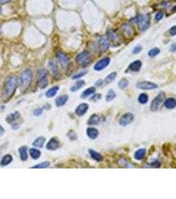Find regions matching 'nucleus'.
<instances>
[{
  "label": "nucleus",
  "mask_w": 176,
  "mask_h": 199,
  "mask_svg": "<svg viewBox=\"0 0 176 199\" xmlns=\"http://www.w3.org/2000/svg\"><path fill=\"white\" fill-rule=\"evenodd\" d=\"M17 87V79L15 76H9L5 80L3 88L2 98L4 102H7L14 96Z\"/></svg>",
  "instance_id": "nucleus-1"
},
{
  "label": "nucleus",
  "mask_w": 176,
  "mask_h": 199,
  "mask_svg": "<svg viewBox=\"0 0 176 199\" xmlns=\"http://www.w3.org/2000/svg\"><path fill=\"white\" fill-rule=\"evenodd\" d=\"M37 84L41 89L47 88L49 84V79H48L47 71L44 68L39 69L36 74Z\"/></svg>",
  "instance_id": "nucleus-2"
},
{
  "label": "nucleus",
  "mask_w": 176,
  "mask_h": 199,
  "mask_svg": "<svg viewBox=\"0 0 176 199\" xmlns=\"http://www.w3.org/2000/svg\"><path fill=\"white\" fill-rule=\"evenodd\" d=\"M92 58L91 54L88 51H83L79 53L76 57V63L81 66L86 67L89 65L91 62H92Z\"/></svg>",
  "instance_id": "nucleus-3"
},
{
  "label": "nucleus",
  "mask_w": 176,
  "mask_h": 199,
  "mask_svg": "<svg viewBox=\"0 0 176 199\" xmlns=\"http://www.w3.org/2000/svg\"><path fill=\"white\" fill-rule=\"evenodd\" d=\"M32 79H33V72L30 69H26L21 73L20 77L21 84L25 89H26L30 86Z\"/></svg>",
  "instance_id": "nucleus-4"
},
{
  "label": "nucleus",
  "mask_w": 176,
  "mask_h": 199,
  "mask_svg": "<svg viewBox=\"0 0 176 199\" xmlns=\"http://www.w3.org/2000/svg\"><path fill=\"white\" fill-rule=\"evenodd\" d=\"M166 99V93L161 92L158 94V95L154 98L151 103L150 110L152 112H156L159 109L160 106L163 103V102Z\"/></svg>",
  "instance_id": "nucleus-5"
},
{
  "label": "nucleus",
  "mask_w": 176,
  "mask_h": 199,
  "mask_svg": "<svg viewBox=\"0 0 176 199\" xmlns=\"http://www.w3.org/2000/svg\"><path fill=\"white\" fill-rule=\"evenodd\" d=\"M150 14L146 13L145 15H140L138 16L137 19V22L138 23V25L140 27L141 30L145 31L150 26Z\"/></svg>",
  "instance_id": "nucleus-6"
},
{
  "label": "nucleus",
  "mask_w": 176,
  "mask_h": 199,
  "mask_svg": "<svg viewBox=\"0 0 176 199\" xmlns=\"http://www.w3.org/2000/svg\"><path fill=\"white\" fill-rule=\"evenodd\" d=\"M135 116L131 113H126L123 114L120 118L119 124L122 127H126V126L130 125V123L134 121Z\"/></svg>",
  "instance_id": "nucleus-7"
},
{
  "label": "nucleus",
  "mask_w": 176,
  "mask_h": 199,
  "mask_svg": "<svg viewBox=\"0 0 176 199\" xmlns=\"http://www.w3.org/2000/svg\"><path fill=\"white\" fill-rule=\"evenodd\" d=\"M158 87L156 84L148 81H141L138 82L137 84V88L143 90H150L156 89Z\"/></svg>",
  "instance_id": "nucleus-8"
},
{
  "label": "nucleus",
  "mask_w": 176,
  "mask_h": 199,
  "mask_svg": "<svg viewBox=\"0 0 176 199\" xmlns=\"http://www.w3.org/2000/svg\"><path fill=\"white\" fill-rule=\"evenodd\" d=\"M57 57L62 67L64 68H67L70 63V59L68 57V56L62 51H60V52L57 53Z\"/></svg>",
  "instance_id": "nucleus-9"
},
{
  "label": "nucleus",
  "mask_w": 176,
  "mask_h": 199,
  "mask_svg": "<svg viewBox=\"0 0 176 199\" xmlns=\"http://www.w3.org/2000/svg\"><path fill=\"white\" fill-rule=\"evenodd\" d=\"M111 59L109 57H105L101 59V60L99 61L97 63L95 64L94 66V70L97 71H101L105 68L107 66L109 63H110Z\"/></svg>",
  "instance_id": "nucleus-10"
},
{
  "label": "nucleus",
  "mask_w": 176,
  "mask_h": 199,
  "mask_svg": "<svg viewBox=\"0 0 176 199\" xmlns=\"http://www.w3.org/2000/svg\"><path fill=\"white\" fill-rule=\"evenodd\" d=\"M59 147H60L59 140L56 138H52L50 139L49 141L47 143L46 148L47 149L50 151H55L59 148Z\"/></svg>",
  "instance_id": "nucleus-11"
},
{
  "label": "nucleus",
  "mask_w": 176,
  "mask_h": 199,
  "mask_svg": "<svg viewBox=\"0 0 176 199\" xmlns=\"http://www.w3.org/2000/svg\"><path fill=\"white\" fill-rule=\"evenodd\" d=\"M89 109V106L86 103H82L79 105V106L76 107L75 110L76 114L78 116H83L84 114H86V113Z\"/></svg>",
  "instance_id": "nucleus-12"
},
{
  "label": "nucleus",
  "mask_w": 176,
  "mask_h": 199,
  "mask_svg": "<svg viewBox=\"0 0 176 199\" xmlns=\"http://www.w3.org/2000/svg\"><path fill=\"white\" fill-rule=\"evenodd\" d=\"M21 117L20 113L18 111H16L11 113V114H9L6 118V122L8 123H11V124H13L15 123L16 121L19 120Z\"/></svg>",
  "instance_id": "nucleus-13"
},
{
  "label": "nucleus",
  "mask_w": 176,
  "mask_h": 199,
  "mask_svg": "<svg viewBox=\"0 0 176 199\" xmlns=\"http://www.w3.org/2000/svg\"><path fill=\"white\" fill-rule=\"evenodd\" d=\"M142 63L140 61H135L130 64L129 67H128V70L132 72H138L140 70L141 67H142Z\"/></svg>",
  "instance_id": "nucleus-14"
},
{
  "label": "nucleus",
  "mask_w": 176,
  "mask_h": 199,
  "mask_svg": "<svg viewBox=\"0 0 176 199\" xmlns=\"http://www.w3.org/2000/svg\"><path fill=\"white\" fill-rule=\"evenodd\" d=\"M99 43V47L101 51L103 52H105V51L107 50L109 48V46H110V43H109V41L107 39H106L105 38H101L98 41Z\"/></svg>",
  "instance_id": "nucleus-15"
},
{
  "label": "nucleus",
  "mask_w": 176,
  "mask_h": 199,
  "mask_svg": "<svg viewBox=\"0 0 176 199\" xmlns=\"http://www.w3.org/2000/svg\"><path fill=\"white\" fill-rule=\"evenodd\" d=\"M121 30L122 31V33L124 34V35H125L127 37H131L133 33H134V29L130 25H127V24H124V25H122Z\"/></svg>",
  "instance_id": "nucleus-16"
},
{
  "label": "nucleus",
  "mask_w": 176,
  "mask_h": 199,
  "mask_svg": "<svg viewBox=\"0 0 176 199\" xmlns=\"http://www.w3.org/2000/svg\"><path fill=\"white\" fill-rule=\"evenodd\" d=\"M107 38L109 41L114 43L119 42V37L118 34L113 30L107 31Z\"/></svg>",
  "instance_id": "nucleus-17"
},
{
  "label": "nucleus",
  "mask_w": 176,
  "mask_h": 199,
  "mask_svg": "<svg viewBox=\"0 0 176 199\" xmlns=\"http://www.w3.org/2000/svg\"><path fill=\"white\" fill-rule=\"evenodd\" d=\"M49 68L52 74L54 75L57 74L58 71H59V68H58V65L57 61L53 60V59L50 60L49 62Z\"/></svg>",
  "instance_id": "nucleus-18"
},
{
  "label": "nucleus",
  "mask_w": 176,
  "mask_h": 199,
  "mask_svg": "<svg viewBox=\"0 0 176 199\" xmlns=\"http://www.w3.org/2000/svg\"><path fill=\"white\" fill-rule=\"evenodd\" d=\"M69 97L68 95H62L58 96V97L57 98V99L55 100V104L57 107H61L63 106L64 105L67 101L68 100Z\"/></svg>",
  "instance_id": "nucleus-19"
},
{
  "label": "nucleus",
  "mask_w": 176,
  "mask_h": 199,
  "mask_svg": "<svg viewBox=\"0 0 176 199\" xmlns=\"http://www.w3.org/2000/svg\"><path fill=\"white\" fill-rule=\"evenodd\" d=\"M89 153L91 157H92L93 160L98 161V162H100V161H102L103 160V156L101 155V153L96 151L90 149H89Z\"/></svg>",
  "instance_id": "nucleus-20"
},
{
  "label": "nucleus",
  "mask_w": 176,
  "mask_h": 199,
  "mask_svg": "<svg viewBox=\"0 0 176 199\" xmlns=\"http://www.w3.org/2000/svg\"><path fill=\"white\" fill-rule=\"evenodd\" d=\"M88 138L92 139H95L99 136V131L94 128H88L86 130Z\"/></svg>",
  "instance_id": "nucleus-21"
},
{
  "label": "nucleus",
  "mask_w": 176,
  "mask_h": 199,
  "mask_svg": "<svg viewBox=\"0 0 176 199\" xmlns=\"http://www.w3.org/2000/svg\"><path fill=\"white\" fill-rule=\"evenodd\" d=\"M164 106L167 109H174L176 107V100L174 98L166 99L164 102Z\"/></svg>",
  "instance_id": "nucleus-22"
},
{
  "label": "nucleus",
  "mask_w": 176,
  "mask_h": 199,
  "mask_svg": "<svg viewBox=\"0 0 176 199\" xmlns=\"http://www.w3.org/2000/svg\"><path fill=\"white\" fill-rule=\"evenodd\" d=\"M58 90H59V87H58V86H54V87L50 88V89L48 90L45 94H46V96L47 98H53L57 95V94L58 92Z\"/></svg>",
  "instance_id": "nucleus-23"
},
{
  "label": "nucleus",
  "mask_w": 176,
  "mask_h": 199,
  "mask_svg": "<svg viewBox=\"0 0 176 199\" xmlns=\"http://www.w3.org/2000/svg\"><path fill=\"white\" fill-rule=\"evenodd\" d=\"M19 153L20 159L21 161H25L28 159V153H27V147L26 146H22L19 149Z\"/></svg>",
  "instance_id": "nucleus-24"
},
{
  "label": "nucleus",
  "mask_w": 176,
  "mask_h": 199,
  "mask_svg": "<svg viewBox=\"0 0 176 199\" xmlns=\"http://www.w3.org/2000/svg\"><path fill=\"white\" fill-rule=\"evenodd\" d=\"M13 161V157L10 154H7L3 157L1 159V162H0V165L1 167L7 166L8 165L12 162Z\"/></svg>",
  "instance_id": "nucleus-25"
},
{
  "label": "nucleus",
  "mask_w": 176,
  "mask_h": 199,
  "mask_svg": "<svg viewBox=\"0 0 176 199\" xmlns=\"http://www.w3.org/2000/svg\"><path fill=\"white\" fill-rule=\"evenodd\" d=\"M45 142H46V139L44 137H39L33 141V145L37 148H42L43 147Z\"/></svg>",
  "instance_id": "nucleus-26"
},
{
  "label": "nucleus",
  "mask_w": 176,
  "mask_h": 199,
  "mask_svg": "<svg viewBox=\"0 0 176 199\" xmlns=\"http://www.w3.org/2000/svg\"><path fill=\"white\" fill-rule=\"evenodd\" d=\"M101 121L100 117L97 114H93L92 116L89 118V119L87 121V124L92 125H95L99 123Z\"/></svg>",
  "instance_id": "nucleus-27"
},
{
  "label": "nucleus",
  "mask_w": 176,
  "mask_h": 199,
  "mask_svg": "<svg viewBox=\"0 0 176 199\" xmlns=\"http://www.w3.org/2000/svg\"><path fill=\"white\" fill-rule=\"evenodd\" d=\"M95 90H96L95 88L93 87L87 88L86 90H85L84 92H82V95H81L82 98L85 99V98H86L87 97H89V96L92 95L93 94H94L95 92Z\"/></svg>",
  "instance_id": "nucleus-28"
},
{
  "label": "nucleus",
  "mask_w": 176,
  "mask_h": 199,
  "mask_svg": "<svg viewBox=\"0 0 176 199\" xmlns=\"http://www.w3.org/2000/svg\"><path fill=\"white\" fill-rule=\"evenodd\" d=\"M29 154H30L31 158L34 160H36L41 157V152L39 149L36 148H31L29 149Z\"/></svg>",
  "instance_id": "nucleus-29"
},
{
  "label": "nucleus",
  "mask_w": 176,
  "mask_h": 199,
  "mask_svg": "<svg viewBox=\"0 0 176 199\" xmlns=\"http://www.w3.org/2000/svg\"><path fill=\"white\" fill-rule=\"evenodd\" d=\"M85 84H86V82H85L84 80H79L76 82L75 84L71 87L70 90L72 92H76V91H78V90L80 89V88L84 87Z\"/></svg>",
  "instance_id": "nucleus-30"
},
{
  "label": "nucleus",
  "mask_w": 176,
  "mask_h": 199,
  "mask_svg": "<svg viewBox=\"0 0 176 199\" xmlns=\"http://www.w3.org/2000/svg\"><path fill=\"white\" fill-rule=\"evenodd\" d=\"M146 151L145 149H140L137 150L135 153V159L137 160H142L145 157Z\"/></svg>",
  "instance_id": "nucleus-31"
},
{
  "label": "nucleus",
  "mask_w": 176,
  "mask_h": 199,
  "mask_svg": "<svg viewBox=\"0 0 176 199\" xmlns=\"http://www.w3.org/2000/svg\"><path fill=\"white\" fill-rule=\"evenodd\" d=\"M116 76H117V72H111V73L109 74L108 76L105 78V80H104V83H105V84H110L111 82H113V80L115 79Z\"/></svg>",
  "instance_id": "nucleus-32"
},
{
  "label": "nucleus",
  "mask_w": 176,
  "mask_h": 199,
  "mask_svg": "<svg viewBox=\"0 0 176 199\" xmlns=\"http://www.w3.org/2000/svg\"><path fill=\"white\" fill-rule=\"evenodd\" d=\"M115 97H116V93L114 92V91L113 90L110 89L108 91V92L107 93L105 100L107 102H111L113 100H114Z\"/></svg>",
  "instance_id": "nucleus-33"
},
{
  "label": "nucleus",
  "mask_w": 176,
  "mask_h": 199,
  "mask_svg": "<svg viewBox=\"0 0 176 199\" xmlns=\"http://www.w3.org/2000/svg\"><path fill=\"white\" fill-rule=\"evenodd\" d=\"M138 100L140 104H146L148 101V96L145 93L140 94L139 96H138Z\"/></svg>",
  "instance_id": "nucleus-34"
},
{
  "label": "nucleus",
  "mask_w": 176,
  "mask_h": 199,
  "mask_svg": "<svg viewBox=\"0 0 176 199\" xmlns=\"http://www.w3.org/2000/svg\"><path fill=\"white\" fill-rule=\"evenodd\" d=\"M118 163L119 165H121L122 167H127V168L132 167V166L129 163V161L124 158L120 159Z\"/></svg>",
  "instance_id": "nucleus-35"
},
{
  "label": "nucleus",
  "mask_w": 176,
  "mask_h": 199,
  "mask_svg": "<svg viewBox=\"0 0 176 199\" xmlns=\"http://www.w3.org/2000/svg\"><path fill=\"white\" fill-rule=\"evenodd\" d=\"M50 165V163L49 162V161H44V162L39 163L36 165L33 166L31 168L32 169H45V168L49 167Z\"/></svg>",
  "instance_id": "nucleus-36"
},
{
  "label": "nucleus",
  "mask_w": 176,
  "mask_h": 199,
  "mask_svg": "<svg viewBox=\"0 0 176 199\" xmlns=\"http://www.w3.org/2000/svg\"><path fill=\"white\" fill-rule=\"evenodd\" d=\"M129 80H128L127 79H125V78H124V79H122L121 80H120L118 85H119V87L121 88V89L123 90L124 89V88H126L128 86H129Z\"/></svg>",
  "instance_id": "nucleus-37"
},
{
  "label": "nucleus",
  "mask_w": 176,
  "mask_h": 199,
  "mask_svg": "<svg viewBox=\"0 0 176 199\" xmlns=\"http://www.w3.org/2000/svg\"><path fill=\"white\" fill-rule=\"evenodd\" d=\"M160 52V50L158 48H153V49H152L151 50H149L148 52V56H150V57H154V56H156L158 55V54Z\"/></svg>",
  "instance_id": "nucleus-38"
},
{
  "label": "nucleus",
  "mask_w": 176,
  "mask_h": 199,
  "mask_svg": "<svg viewBox=\"0 0 176 199\" xmlns=\"http://www.w3.org/2000/svg\"><path fill=\"white\" fill-rule=\"evenodd\" d=\"M67 136L68 137V138L70 139V140L72 141H75L78 139V136H77V134L75 133V131L74 130H70L67 133Z\"/></svg>",
  "instance_id": "nucleus-39"
},
{
  "label": "nucleus",
  "mask_w": 176,
  "mask_h": 199,
  "mask_svg": "<svg viewBox=\"0 0 176 199\" xmlns=\"http://www.w3.org/2000/svg\"><path fill=\"white\" fill-rule=\"evenodd\" d=\"M86 74H87V71H86L80 72H79V73L74 75V76L72 77V79H74V80H75V79L76 80L79 79H80V78H82V77H83L84 76H85V75H86Z\"/></svg>",
  "instance_id": "nucleus-40"
},
{
  "label": "nucleus",
  "mask_w": 176,
  "mask_h": 199,
  "mask_svg": "<svg viewBox=\"0 0 176 199\" xmlns=\"http://www.w3.org/2000/svg\"><path fill=\"white\" fill-rule=\"evenodd\" d=\"M170 145H168L167 143H164L163 147H162V150H163V152L164 153L165 155H168V153L170 151Z\"/></svg>",
  "instance_id": "nucleus-41"
},
{
  "label": "nucleus",
  "mask_w": 176,
  "mask_h": 199,
  "mask_svg": "<svg viewBox=\"0 0 176 199\" xmlns=\"http://www.w3.org/2000/svg\"><path fill=\"white\" fill-rule=\"evenodd\" d=\"M42 112H43V108H42V107H38V108L34 110L33 114L34 116H40V115L42 114Z\"/></svg>",
  "instance_id": "nucleus-42"
},
{
  "label": "nucleus",
  "mask_w": 176,
  "mask_h": 199,
  "mask_svg": "<svg viewBox=\"0 0 176 199\" xmlns=\"http://www.w3.org/2000/svg\"><path fill=\"white\" fill-rule=\"evenodd\" d=\"M150 165L152 167H153V168H159L161 166V163L159 161L155 160L154 161H153V162H152Z\"/></svg>",
  "instance_id": "nucleus-43"
},
{
  "label": "nucleus",
  "mask_w": 176,
  "mask_h": 199,
  "mask_svg": "<svg viewBox=\"0 0 176 199\" xmlns=\"http://www.w3.org/2000/svg\"><path fill=\"white\" fill-rule=\"evenodd\" d=\"M163 17H164V13L162 12H159L157 13L155 15V19L157 21H160L162 18H163Z\"/></svg>",
  "instance_id": "nucleus-44"
},
{
  "label": "nucleus",
  "mask_w": 176,
  "mask_h": 199,
  "mask_svg": "<svg viewBox=\"0 0 176 199\" xmlns=\"http://www.w3.org/2000/svg\"><path fill=\"white\" fill-rule=\"evenodd\" d=\"M141 50H142V47L141 46H137L134 48V49L132 50L133 54H138L139 53Z\"/></svg>",
  "instance_id": "nucleus-45"
},
{
  "label": "nucleus",
  "mask_w": 176,
  "mask_h": 199,
  "mask_svg": "<svg viewBox=\"0 0 176 199\" xmlns=\"http://www.w3.org/2000/svg\"><path fill=\"white\" fill-rule=\"evenodd\" d=\"M101 98V94H97L93 95L92 98H91V100H93V102H96L99 100Z\"/></svg>",
  "instance_id": "nucleus-46"
},
{
  "label": "nucleus",
  "mask_w": 176,
  "mask_h": 199,
  "mask_svg": "<svg viewBox=\"0 0 176 199\" xmlns=\"http://www.w3.org/2000/svg\"><path fill=\"white\" fill-rule=\"evenodd\" d=\"M170 33L171 35H176V25H174L170 29Z\"/></svg>",
  "instance_id": "nucleus-47"
},
{
  "label": "nucleus",
  "mask_w": 176,
  "mask_h": 199,
  "mask_svg": "<svg viewBox=\"0 0 176 199\" xmlns=\"http://www.w3.org/2000/svg\"><path fill=\"white\" fill-rule=\"evenodd\" d=\"M170 50H171L173 53L176 52V43L172 45V46L170 47Z\"/></svg>",
  "instance_id": "nucleus-48"
},
{
  "label": "nucleus",
  "mask_w": 176,
  "mask_h": 199,
  "mask_svg": "<svg viewBox=\"0 0 176 199\" xmlns=\"http://www.w3.org/2000/svg\"><path fill=\"white\" fill-rule=\"evenodd\" d=\"M103 82L101 79L98 80L97 81L95 82V85L97 86V87H101V86L103 85Z\"/></svg>",
  "instance_id": "nucleus-49"
},
{
  "label": "nucleus",
  "mask_w": 176,
  "mask_h": 199,
  "mask_svg": "<svg viewBox=\"0 0 176 199\" xmlns=\"http://www.w3.org/2000/svg\"><path fill=\"white\" fill-rule=\"evenodd\" d=\"M10 1H11V0H0V5L6 4Z\"/></svg>",
  "instance_id": "nucleus-50"
},
{
  "label": "nucleus",
  "mask_w": 176,
  "mask_h": 199,
  "mask_svg": "<svg viewBox=\"0 0 176 199\" xmlns=\"http://www.w3.org/2000/svg\"><path fill=\"white\" fill-rule=\"evenodd\" d=\"M5 133V130H4V128L2 127L1 125H0V137L2 136L3 135H4Z\"/></svg>",
  "instance_id": "nucleus-51"
},
{
  "label": "nucleus",
  "mask_w": 176,
  "mask_h": 199,
  "mask_svg": "<svg viewBox=\"0 0 176 199\" xmlns=\"http://www.w3.org/2000/svg\"><path fill=\"white\" fill-rule=\"evenodd\" d=\"M172 11H173V12H176V6H175L174 8H173Z\"/></svg>",
  "instance_id": "nucleus-52"
},
{
  "label": "nucleus",
  "mask_w": 176,
  "mask_h": 199,
  "mask_svg": "<svg viewBox=\"0 0 176 199\" xmlns=\"http://www.w3.org/2000/svg\"><path fill=\"white\" fill-rule=\"evenodd\" d=\"M1 8L0 7V15H1Z\"/></svg>",
  "instance_id": "nucleus-53"
}]
</instances>
